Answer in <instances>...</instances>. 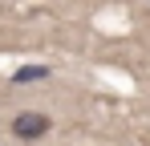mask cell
Wrapping results in <instances>:
<instances>
[{
    "mask_svg": "<svg viewBox=\"0 0 150 146\" xmlns=\"http://www.w3.org/2000/svg\"><path fill=\"white\" fill-rule=\"evenodd\" d=\"M49 130H53V118L45 110H21L12 118V134L21 142H41V138H49Z\"/></svg>",
    "mask_w": 150,
    "mask_h": 146,
    "instance_id": "1",
    "label": "cell"
},
{
    "mask_svg": "<svg viewBox=\"0 0 150 146\" xmlns=\"http://www.w3.org/2000/svg\"><path fill=\"white\" fill-rule=\"evenodd\" d=\"M37 77H49V69H16L12 81H37Z\"/></svg>",
    "mask_w": 150,
    "mask_h": 146,
    "instance_id": "2",
    "label": "cell"
}]
</instances>
